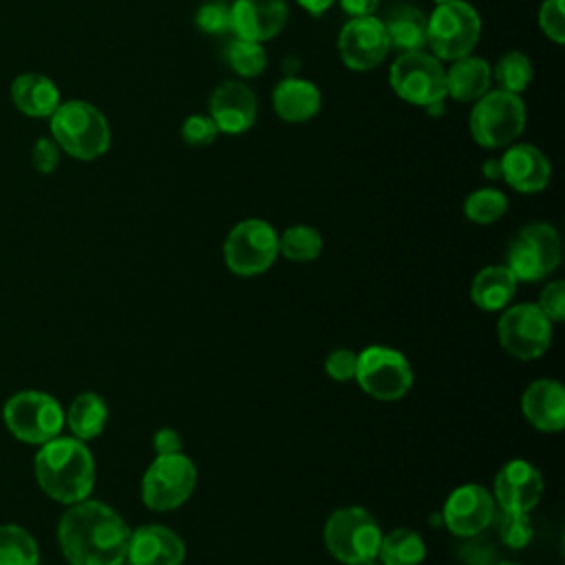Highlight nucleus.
Returning <instances> with one entry per match:
<instances>
[{"mask_svg": "<svg viewBox=\"0 0 565 565\" xmlns=\"http://www.w3.org/2000/svg\"><path fill=\"white\" fill-rule=\"evenodd\" d=\"M57 539L71 565H121L130 530L113 508L84 499L62 514Z\"/></svg>", "mask_w": 565, "mask_h": 565, "instance_id": "obj_1", "label": "nucleus"}, {"mask_svg": "<svg viewBox=\"0 0 565 565\" xmlns=\"http://www.w3.org/2000/svg\"><path fill=\"white\" fill-rule=\"evenodd\" d=\"M35 479L40 488L60 503L88 499L95 483V461L77 437H53L35 455Z\"/></svg>", "mask_w": 565, "mask_h": 565, "instance_id": "obj_2", "label": "nucleus"}, {"mask_svg": "<svg viewBox=\"0 0 565 565\" xmlns=\"http://www.w3.org/2000/svg\"><path fill=\"white\" fill-rule=\"evenodd\" d=\"M51 137L62 152L79 161L99 159L110 148L106 115L84 99L60 102L51 115Z\"/></svg>", "mask_w": 565, "mask_h": 565, "instance_id": "obj_3", "label": "nucleus"}, {"mask_svg": "<svg viewBox=\"0 0 565 565\" xmlns=\"http://www.w3.org/2000/svg\"><path fill=\"white\" fill-rule=\"evenodd\" d=\"M481 38V15L466 0L435 4L426 18V46L439 62H455L472 53Z\"/></svg>", "mask_w": 565, "mask_h": 565, "instance_id": "obj_4", "label": "nucleus"}, {"mask_svg": "<svg viewBox=\"0 0 565 565\" xmlns=\"http://www.w3.org/2000/svg\"><path fill=\"white\" fill-rule=\"evenodd\" d=\"M468 128L477 146L488 150L508 148L525 128V104L521 95L501 88L488 90L475 102Z\"/></svg>", "mask_w": 565, "mask_h": 565, "instance_id": "obj_5", "label": "nucleus"}, {"mask_svg": "<svg viewBox=\"0 0 565 565\" xmlns=\"http://www.w3.org/2000/svg\"><path fill=\"white\" fill-rule=\"evenodd\" d=\"M382 541L377 521L360 505L335 510L324 525V543L333 558L344 565H358L375 558Z\"/></svg>", "mask_w": 565, "mask_h": 565, "instance_id": "obj_6", "label": "nucleus"}, {"mask_svg": "<svg viewBox=\"0 0 565 565\" xmlns=\"http://www.w3.org/2000/svg\"><path fill=\"white\" fill-rule=\"evenodd\" d=\"M4 426L13 437L26 444H46L64 426V411L55 397L42 391H20L2 408Z\"/></svg>", "mask_w": 565, "mask_h": 565, "instance_id": "obj_7", "label": "nucleus"}, {"mask_svg": "<svg viewBox=\"0 0 565 565\" xmlns=\"http://www.w3.org/2000/svg\"><path fill=\"white\" fill-rule=\"evenodd\" d=\"M388 84L399 99L413 106L424 108L446 99V68L424 49L399 53L388 68Z\"/></svg>", "mask_w": 565, "mask_h": 565, "instance_id": "obj_8", "label": "nucleus"}, {"mask_svg": "<svg viewBox=\"0 0 565 565\" xmlns=\"http://www.w3.org/2000/svg\"><path fill=\"white\" fill-rule=\"evenodd\" d=\"M278 256V234L263 218L236 223L223 245V258L236 276H258L267 271Z\"/></svg>", "mask_w": 565, "mask_h": 565, "instance_id": "obj_9", "label": "nucleus"}, {"mask_svg": "<svg viewBox=\"0 0 565 565\" xmlns=\"http://www.w3.org/2000/svg\"><path fill=\"white\" fill-rule=\"evenodd\" d=\"M505 267L516 280L534 282L561 263V238L550 223H530L508 245Z\"/></svg>", "mask_w": 565, "mask_h": 565, "instance_id": "obj_10", "label": "nucleus"}, {"mask_svg": "<svg viewBox=\"0 0 565 565\" xmlns=\"http://www.w3.org/2000/svg\"><path fill=\"white\" fill-rule=\"evenodd\" d=\"M196 486V468L183 452L157 455L141 479V497L150 510L168 512L188 501Z\"/></svg>", "mask_w": 565, "mask_h": 565, "instance_id": "obj_11", "label": "nucleus"}, {"mask_svg": "<svg viewBox=\"0 0 565 565\" xmlns=\"http://www.w3.org/2000/svg\"><path fill=\"white\" fill-rule=\"evenodd\" d=\"M355 380L364 393L380 402H395L404 397L413 384L408 360L386 347H369L358 353Z\"/></svg>", "mask_w": 565, "mask_h": 565, "instance_id": "obj_12", "label": "nucleus"}, {"mask_svg": "<svg viewBox=\"0 0 565 565\" xmlns=\"http://www.w3.org/2000/svg\"><path fill=\"white\" fill-rule=\"evenodd\" d=\"M499 342L501 347L519 358L534 360L543 355L552 342V322L536 305H514L499 318Z\"/></svg>", "mask_w": 565, "mask_h": 565, "instance_id": "obj_13", "label": "nucleus"}, {"mask_svg": "<svg viewBox=\"0 0 565 565\" xmlns=\"http://www.w3.org/2000/svg\"><path fill=\"white\" fill-rule=\"evenodd\" d=\"M384 22L375 15L351 18L338 35V53L347 68L364 73L380 66L388 53Z\"/></svg>", "mask_w": 565, "mask_h": 565, "instance_id": "obj_14", "label": "nucleus"}, {"mask_svg": "<svg viewBox=\"0 0 565 565\" xmlns=\"http://www.w3.org/2000/svg\"><path fill=\"white\" fill-rule=\"evenodd\" d=\"M207 115L216 124L218 132L241 135L249 130L256 121V95L243 82L227 79L212 90L207 102Z\"/></svg>", "mask_w": 565, "mask_h": 565, "instance_id": "obj_15", "label": "nucleus"}, {"mask_svg": "<svg viewBox=\"0 0 565 565\" xmlns=\"http://www.w3.org/2000/svg\"><path fill=\"white\" fill-rule=\"evenodd\" d=\"M494 516L492 494L477 483L459 486L444 505L446 527L457 536H477Z\"/></svg>", "mask_w": 565, "mask_h": 565, "instance_id": "obj_16", "label": "nucleus"}, {"mask_svg": "<svg viewBox=\"0 0 565 565\" xmlns=\"http://www.w3.org/2000/svg\"><path fill=\"white\" fill-rule=\"evenodd\" d=\"M230 15L236 38L263 44L285 29L289 9L285 0H234Z\"/></svg>", "mask_w": 565, "mask_h": 565, "instance_id": "obj_17", "label": "nucleus"}, {"mask_svg": "<svg viewBox=\"0 0 565 565\" xmlns=\"http://www.w3.org/2000/svg\"><path fill=\"white\" fill-rule=\"evenodd\" d=\"M543 494L539 470L523 461H508L494 477V499L503 512H530Z\"/></svg>", "mask_w": 565, "mask_h": 565, "instance_id": "obj_18", "label": "nucleus"}, {"mask_svg": "<svg viewBox=\"0 0 565 565\" xmlns=\"http://www.w3.org/2000/svg\"><path fill=\"white\" fill-rule=\"evenodd\" d=\"M501 179L516 192L534 194L547 188L552 163L532 143H510L501 157Z\"/></svg>", "mask_w": 565, "mask_h": 565, "instance_id": "obj_19", "label": "nucleus"}, {"mask_svg": "<svg viewBox=\"0 0 565 565\" xmlns=\"http://www.w3.org/2000/svg\"><path fill=\"white\" fill-rule=\"evenodd\" d=\"M126 558L130 565H181L185 545L170 527L141 525L130 532Z\"/></svg>", "mask_w": 565, "mask_h": 565, "instance_id": "obj_20", "label": "nucleus"}, {"mask_svg": "<svg viewBox=\"0 0 565 565\" xmlns=\"http://www.w3.org/2000/svg\"><path fill=\"white\" fill-rule=\"evenodd\" d=\"M521 408L534 428L558 433L565 426V388L556 380H536L525 388Z\"/></svg>", "mask_w": 565, "mask_h": 565, "instance_id": "obj_21", "label": "nucleus"}, {"mask_svg": "<svg viewBox=\"0 0 565 565\" xmlns=\"http://www.w3.org/2000/svg\"><path fill=\"white\" fill-rule=\"evenodd\" d=\"M271 106L287 124H305L320 113V88L302 77H285L274 86Z\"/></svg>", "mask_w": 565, "mask_h": 565, "instance_id": "obj_22", "label": "nucleus"}, {"mask_svg": "<svg viewBox=\"0 0 565 565\" xmlns=\"http://www.w3.org/2000/svg\"><path fill=\"white\" fill-rule=\"evenodd\" d=\"M9 93L13 106L26 117H51L62 102L55 82L42 73L18 75Z\"/></svg>", "mask_w": 565, "mask_h": 565, "instance_id": "obj_23", "label": "nucleus"}, {"mask_svg": "<svg viewBox=\"0 0 565 565\" xmlns=\"http://www.w3.org/2000/svg\"><path fill=\"white\" fill-rule=\"evenodd\" d=\"M490 84L492 66L472 53L455 60L452 66L446 68V97L455 102H477L490 90Z\"/></svg>", "mask_w": 565, "mask_h": 565, "instance_id": "obj_24", "label": "nucleus"}, {"mask_svg": "<svg viewBox=\"0 0 565 565\" xmlns=\"http://www.w3.org/2000/svg\"><path fill=\"white\" fill-rule=\"evenodd\" d=\"M516 282L519 280L505 265H490L472 278L470 298L483 311H499L514 298Z\"/></svg>", "mask_w": 565, "mask_h": 565, "instance_id": "obj_25", "label": "nucleus"}, {"mask_svg": "<svg viewBox=\"0 0 565 565\" xmlns=\"http://www.w3.org/2000/svg\"><path fill=\"white\" fill-rule=\"evenodd\" d=\"M388 46L397 49L399 53L422 51L426 46V15L413 4H399L391 9L388 20H382Z\"/></svg>", "mask_w": 565, "mask_h": 565, "instance_id": "obj_26", "label": "nucleus"}, {"mask_svg": "<svg viewBox=\"0 0 565 565\" xmlns=\"http://www.w3.org/2000/svg\"><path fill=\"white\" fill-rule=\"evenodd\" d=\"M73 437L86 441L97 437L108 419V408L97 393H79L64 415Z\"/></svg>", "mask_w": 565, "mask_h": 565, "instance_id": "obj_27", "label": "nucleus"}, {"mask_svg": "<svg viewBox=\"0 0 565 565\" xmlns=\"http://www.w3.org/2000/svg\"><path fill=\"white\" fill-rule=\"evenodd\" d=\"M426 556V545L422 536L413 530L397 527L388 534H382L377 556L382 565H419Z\"/></svg>", "mask_w": 565, "mask_h": 565, "instance_id": "obj_28", "label": "nucleus"}, {"mask_svg": "<svg viewBox=\"0 0 565 565\" xmlns=\"http://www.w3.org/2000/svg\"><path fill=\"white\" fill-rule=\"evenodd\" d=\"M0 565H40L35 539L20 525H0Z\"/></svg>", "mask_w": 565, "mask_h": 565, "instance_id": "obj_29", "label": "nucleus"}, {"mask_svg": "<svg viewBox=\"0 0 565 565\" xmlns=\"http://www.w3.org/2000/svg\"><path fill=\"white\" fill-rule=\"evenodd\" d=\"M492 77H494V82L499 84L501 90L521 95L530 86V82L534 77L532 60L525 53H521V51H508L494 64Z\"/></svg>", "mask_w": 565, "mask_h": 565, "instance_id": "obj_30", "label": "nucleus"}, {"mask_svg": "<svg viewBox=\"0 0 565 565\" xmlns=\"http://www.w3.org/2000/svg\"><path fill=\"white\" fill-rule=\"evenodd\" d=\"M278 252L294 263L316 260L322 252V236L316 227L291 225L282 232V236H278Z\"/></svg>", "mask_w": 565, "mask_h": 565, "instance_id": "obj_31", "label": "nucleus"}, {"mask_svg": "<svg viewBox=\"0 0 565 565\" xmlns=\"http://www.w3.org/2000/svg\"><path fill=\"white\" fill-rule=\"evenodd\" d=\"M508 210V199L501 190L494 188H481L466 196L463 201V214L468 221L488 225L499 221Z\"/></svg>", "mask_w": 565, "mask_h": 565, "instance_id": "obj_32", "label": "nucleus"}, {"mask_svg": "<svg viewBox=\"0 0 565 565\" xmlns=\"http://www.w3.org/2000/svg\"><path fill=\"white\" fill-rule=\"evenodd\" d=\"M227 64L241 77H258L267 66V53L260 42L234 38L225 51Z\"/></svg>", "mask_w": 565, "mask_h": 565, "instance_id": "obj_33", "label": "nucleus"}, {"mask_svg": "<svg viewBox=\"0 0 565 565\" xmlns=\"http://www.w3.org/2000/svg\"><path fill=\"white\" fill-rule=\"evenodd\" d=\"M196 26L203 33L210 35H223L227 31H232V15H230V4L221 2V0H210L205 4L199 7L196 15H194Z\"/></svg>", "mask_w": 565, "mask_h": 565, "instance_id": "obj_34", "label": "nucleus"}, {"mask_svg": "<svg viewBox=\"0 0 565 565\" xmlns=\"http://www.w3.org/2000/svg\"><path fill=\"white\" fill-rule=\"evenodd\" d=\"M218 137V128L210 115H188L181 124V139L190 148L212 146Z\"/></svg>", "mask_w": 565, "mask_h": 565, "instance_id": "obj_35", "label": "nucleus"}, {"mask_svg": "<svg viewBox=\"0 0 565 565\" xmlns=\"http://www.w3.org/2000/svg\"><path fill=\"white\" fill-rule=\"evenodd\" d=\"M499 536L505 545L521 550L532 539V523L527 519V512H503L499 521Z\"/></svg>", "mask_w": 565, "mask_h": 565, "instance_id": "obj_36", "label": "nucleus"}, {"mask_svg": "<svg viewBox=\"0 0 565 565\" xmlns=\"http://www.w3.org/2000/svg\"><path fill=\"white\" fill-rule=\"evenodd\" d=\"M539 26L554 44L565 42V0H543L539 9Z\"/></svg>", "mask_w": 565, "mask_h": 565, "instance_id": "obj_37", "label": "nucleus"}, {"mask_svg": "<svg viewBox=\"0 0 565 565\" xmlns=\"http://www.w3.org/2000/svg\"><path fill=\"white\" fill-rule=\"evenodd\" d=\"M536 307L547 316L550 322H561L565 318V282L552 280L543 287Z\"/></svg>", "mask_w": 565, "mask_h": 565, "instance_id": "obj_38", "label": "nucleus"}, {"mask_svg": "<svg viewBox=\"0 0 565 565\" xmlns=\"http://www.w3.org/2000/svg\"><path fill=\"white\" fill-rule=\"evenodd\" d=\"M324 369L329 373L331 380L335 382H349L355 377V369H358V353L349 351V349H335L329 353Z\"/></svg>", "mask_w": 565, "mask_h": 565, "instance_id": "obj_39", "label": "nucleus"}, {"mask_svg": "<svg viewBox=\"0 0 565 565\" xmlns=\"http://www.w3.org/2000/svg\"><path fill=\"white\" fill-rule=\"evenodd\" d=\"M60 163V146L53 141V137H40L31 148V166L42 172L51 174Z\"/></svg>", "mask_w": 565, "mask_h": 565, "instance_id": "obj_40", "label": "nucleus"}, {"mask_svg": "<svg viewBox=\"0 0 565 565\" xmlns=\"http://www.w3.org/2000/svg\"><path fill=\"white\" fill-rule=\"evenodd\" d=\"M154 450L157 455H172V452H181V437L177 430L172 428H159L154 433Z\"/></svg>", "mask_w": 565, "mask_h": 565, "instance_id": "obj_41", "label": "nucleus"}, {"mask_svg": "<svg viewBox=\"0 0 565 565\" xmlns=\"http://www.w3.org/2000/svg\"><path fill=\"white\" fill-rule=\"evenodd\" d=\"M342 11L349 13L351 18H362V15H373L380 0H338Z\"/></svg>", "mask_w": 565, "mask_h": 565, "instance_id": "obj_42", "label": "nucleus"}, {"mask_svg": "<svg viewBox=\"0 0 565 565\" xmlns=\"http://www.w3.org/2000/svg\"><path fill=\"white\" fill-rule=\"evenodd\" d=\"M296 2H298L309 15L318 18V15H322L324 11H329L335 0H296Z\"/></svg>", "mask_w": 565, "mask_h": 565, "instance_id": "obj_43", "label": "nucleus"}, {"mask_svg": "<svg viewBox=\"0 0 565 565\" xmlns=\"http://www.w3.org/2000/svg\"><path fill=\"white\" fill-rule=\"evenodd\" d=\"M481 172L486 179H501V159H486Z\"/></svg>", "mask_w": 565, "mask_h": 565, "instance_id": "obj_44", "label": "nucleus"}, {"mask_svg": "<svg viewBox=\"0 0 565 565\" xmlns=\"http://www.w3.org/2000/svg\"><path fill=\"white\" fill-rule=\"evenodd\" d=\"M424 110L428 115H433V117H439V115H444V102H433V104L424 106Z\"/></svg>", "mask_w": 565, "mask_h": 565, "instance_id": "obj_45", "label": "nucleus"}, {"mask_svg": "<svg viewBox=\"0 0 565 565\" xmlns=\"http://www.w3.org/2000/svg\"><path fill=\"white\" fill-rule=\"evenodd\" d=\"M358 565H382V563H377L375 558H369V561H362V563H358Z\"/></svg>", "mask_w": 565, "mask_h": 565, "instance_id": "obj_46", "label": "nucleus"}, {"mask_svg": "<svg viewBox=\"0 0 565 565\" xmlns=\"http://www.w3.org/2000/svg\"><path fill=\"white\" fill-rule=\"evenodd\" d=\"M435 4H444V2H450V0H433Z\"/></svg>", "mask_w": 565, "mask_h": 565, "instance_id": "obj_47", "label": "nucleus"}, {"mask_svg": "<svg viewBox=\"0 0 565 565\" xmlns=\"http://www.w3.org/2000/svg\"><path fill=\"white\" fill-rule=\"evenodd\" d=\"M497 565H519V563H497Z\"/></svg>", "mask_w": 565, "mask_h": 565, "instance_id": "obj_48", "label": "nucleus"}, {"mask_svg": "<svg viewBox=\"0 0 565 565\" xmlns=\"http://www.w3.org/2000/svg\"><path fill=\"white\" fill-rule=\"evenodd\" d=\"M121 565H124V563H121Z\"/></svg>", "mask_w": 565, "mask_h": 565, "instance_id": "obj_49", "label": "nucleus"}]
</instances>
